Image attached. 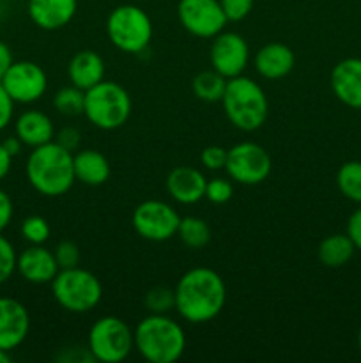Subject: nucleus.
Wrapping results in <instances>:
<instances>
[{
  "label": "nucleus",
  "instance_id": "27",
  "mask_svg": "<svg viewBox=\"0 0 361 363\" xmlns=\"http://www.w3.org/2000/svg\"><path fill=\"white\" fill-rule=\"evenodd\" d=\"M85 105V91L74 87L73 84L59 89L53 96V106L60 116L66 117H78L84 116Z\"/></svg>",
  "mask_w": 361,
  "mask_h": 363
},
{
  "label": "nucleus",
  "instance_id": "19",
  "mask_svg": "<svg viewBox=\"0 0 361 363\" xmlns=\"http://www.w3.org/2000/svg\"><path fill=\"white\" fill-rule=\"evenodd\" d=\"M255 69L265 80H282L296 66L294 52L283 43H269L255 53Z\"/></svg>",
  "mask_w": 361,
  "mask_h": 363
},
{
  "label": "nucleus",
  "instance_id": "4",
  "mask_svg": "<svg viewBox=\"0 0 361 363\" xmlns=\"http://www.w3.org/2000/svg\"><path fill=\"white\" fill-rule=\"evenodd\" d=\"M222 103L227 119L241 131L250 133L264 126L268 121L269 101L264 89L243 74L227 80Z\"/></svg>",
  "mask_w": 361,
  "mask_h": 363
},
{
  "label": "nucleus",
  "instance_id": "31",
  "mask_svg": "<svg viewBox=\"0 0 361 363\" xmlns=\"http://www.w3.org/2000/svg\"><path fill=\"white\" fill-rule=\"evenodd\" d=\"M53 254H55L57 264H59L60 269H69L80 266L81 252L80 248H78V245L73 243V241H60L55 247V250H53Z\"/></svg>",
  "mask_w": 361,
  "mask_h": 363
},
{
  "label": "nucleus",
  "instance_id": "2",
  "mask_svg": "<svg viewBox=\"0 0 361 363\" xmlns=\"http://www.w3.org/2000/svg\"><path fill=\"white\" fill-rule=\"evenodd\" d=\"M25 174L38 194L45 197H62L76 181L73 152L64 149L55 140L34 147L27 158Z\"/></svg>",
  "mask_w": 361,
  "mask_h": 363
},
{
  "label": "nucleus",
  "instance_id": "13",
  "mask_svg": "<svg viewBox=\"0 0 361 363\" xmlns=\"http://www.w3.org/2000/svg\"><path fill=\"white\" fill-rule=\"evenodd\" d=\"M209 60L212 69L218 71L227 80L239 77L250 62V48L246 39L237 32H219L212 38Z\"/></svg>",
  "mask_w": 361,
  "mask_h": 363
},
{
  "label": "nucleus",
  "instance_id": "20",
  "mask_svg": "<svg viewBox=\"0 0 361 363\" xmlns=\"http://www.w3.org/2000/svg\"><path fill=\"white\" fill-rule=\"evenodd\" d=\"M105 60L92 50L76 52L67 64V78L81 91H88L105 80Z\"/></svg>",
  "mask_w": 361,
  "mask_h": 363
},
{
  "label": "nucleus",
  "instance_id": "6",
  "mask_svg": "<svg viewBox=\"0 0 361 363\" xmlns=\"http://www.w3.org/2000/svg\"><path fill=\"white\" fill-rule=\"evenodd\" d=\"M52 294L59 307L71 314H87L94 311L103 298V286L88 269H60L52 280Z\"/></svg>",
  "mask_w": 361,
  "mask_h": 363
},
{
  "label": "nucleus",
  "instance_id": "37",
  "mask_svg": "<svg viewBox=\"0 0 361 363\" xmlns=\"http://www.w3.org/2000/svg\"><path fill=\"white\" fill-rule=\"evenodd\" d=\"M347 236L354 243L356 250L361 252V206L347 220Z\"/></svg>",
  "mask_w": 361,
  "mask_h": 363
},
{
  "label": "nucleus",
  "instance_id": "30",
  "mask_svg": "<svg viewBox=\"0 0 361 363\" xmlns=\"http://www.w3.org/2000/svg\"><path fill=\"white\" fill-rule=\"evenodd\" d=\"M18 254L13 243L0 233V286L6 284L16 272Z\"/></svg>",
  "mask_w": 361,
  "mask_h": 363
},
{
  "label": "nucleus",
  "instance_id": "11",
  "mask_svg": "<svg viewBox=\"0 0 361 363\" xmlns=\"http://www.w3.org/2000/svg\"><path fill=\"white\" fill-rule=\"evenodd\" d=\"M177 18L184 30L200 39H212L229 23L219 0H179Z\"/></svg>",
  "mask_w": 361,
  "mask_h": 363
},
{
  "label": "nucleus",
  "instance_id": "7",
  "mask_svg": "<svg viewBox=\"0 0 361 363\" xmlns=\"http://www.w3.org/2000/svg\"><path fill=\"white\" fill-rule=\"evenodd\" d=\"M106 35L117 50L137 55L151 45L152 21L142 7L134 4H122L108 14Z\"/></svg>",
  "mask_w": 361,
  "mask_h": 363
},
{
  "label": "nucleus",
  "instance_id": "1",
  "mask_svg": "<svg viewBox=\"0 0 361 363\" xmlns=\"http://www.w3.org/2000/svg\"><path fill=\"white\" fill-rule=\"evenodd\" d=\"M176 311L191 325H205L222 314L227 303V286L218 272L197 266L177 282Z\"/></svg>",
  "mask_w": 361,
  "mask_h": 363
},
{
  "label": "nucleus",
  "instance_id": "24",
  "mask_svg": "<svg viewBox=\"0 0 361 363\" xmlns=\"http://www.w3.org/2000/svg\"><path fill=\"white\" fill-rule=\"evenodd\" d=\"M225 87L227 78L222 77V74L214 69L200 71L198 74H195L193 82H191L193 94L205 103L222 101Z\"/></svg>",
  "mask_w": 361,
  "mask_h": 363
},
{
  "label": "nucleus",
  "instance_id": "32",
  "mask_svg": "<svg viewBox=\"0 0 361 363\" xmlns=\"http://www.w3.org/2000/svg\"><path fill=\"white\" fill-rule=\"evenodd\" d=\"M234 195V184L229 179H223V177H214V179H209L205 184V195L204 199H207L212 204H225L232 199Z\"/></svg>",
  "mask_w": 361,
  "mask_h": 363
},
{
  "label": "nucleus",
  "instance_id": "26",
  "mask_svg": "<svg viewBox=\"0 0 361 363\" xmlns=\"http://www.w3.org/2000/svg\"><path fill=\"white\" fill-rule=\"evenodd\" d=\"M336 186L340 194L354 204L361 206V162H345L336 172Z\"/></svg>",
  "mask_w": 361,
  "mask_h": 363
},
{
  "label": "nucleus",
  "instance_id": "21",
  "mask_svg": "<svg viewBox=\"0 0 361 363\" xmlns=\"http://www.w3.org/2000/svg\"><path fill=\"white\" fill-rule=\"evenodd\" d=\"M14 131L16 137L28 147H39L55 137V128H53L52 119L41 110H27L21 113L14 123Z\"/></svg>",
  "mask_w": 361,
  "mask_h": 363
},
{
  "label": "nucleus",
  "instance_id": "35",
  "mask_svg": "<svg viewBox=\"0 0 361 363\" xmlns=\"http://www.w3.org/2000/svg\"><path fill=\"white\" fill-rule=\"evenodd\" d=\"M55 142L74 155L81 145V133L76 130V128H71V126L62 128V130L55 135Z\"/></svg>",
  "mask_w": 361,
  "mask_h": 363
},
{
  "label": "nucleus",
  "instance_id": "5",
  "mask_svg": "<svg viewBox=\"0 0 361 363\" xmlns=\"http://www.w3.org/2000/svg\"><path fill=\"white\" fill-rule=\"evenodd\" d=\"M131 108L130 92L117 82L103 80L85 91L84 116L98 130L113 131L122 128L130 121Z\"/></svg>",
  "mask_w": 361,
  "mask_h": 363
},
{
  "label": "nucleus",
  "instance_id": "43",
  "mask_svg": "<svg viewBox=\"0 0 361 363\" xmlns=\"http://www.w3.org/2000/svg\"><path fill=\"white\" fill-rule=\"evenodd\" d=\"M357 347H360V351H361V328H360V332H357Z\"/></svg>",
  "mask_w": 361,
  "mask_h": 363
},
{
  "label": "nucleus",
  "instance_id": "34",
  "mask_svg": "<svg viewBox=\"0 0 361 363\" xmlns=\"http://www.w3.org/2000/svg\"><path fill=\"white\" fill-rule=\"evenodd\" d=\"M227 152L229 149L222 145H207L200 155V163L207 170H223L227 163Z\"/></svg>",
  "mask_w": 361,
  "mask_h": 363
},
{
  "label": "nucleus",
  "instance_id": "9",
  "mask_svg": "<svg viewBox=\"0 0 361 363\" xmlns=\"http://www.w3.org/2000/svg\"><path fill=\"white\" fill-rule=\"evenodd\" d=\"M273 169L269 152L255 142H239L227 152L225 172L234 183L255 186L264 183Z\"/></svg>",
  "mask_w": 361,
  "mask_h": 363
},
{
  "label": "nucleus",
  "instance_id": "3",
  "mask_svg": "<svg viewBox=\"0 0 361 363\" xmlns=\"http://www.w3.org/2000/svg\"><path fill=\"white\" fill-rule=\"evenodd\" d=\"M133 335L134 350L149 363H176L186 351L184 328L166 314H149Z\"/></svg>",
  "mask_w": 361,
  "mask_h": 363
},
{
  "label": "nucleus",
  "instance_id": "16",
  "mask_svg": "<svg viewBox=\"0 0 361 363\" xmlns=\"http://www.w3.org/2000/svg\"><path fill=\"white\" fill-rule=\"evenodd\" d=\"M16 272L27 282L45 286V284H52L60 268L52 250L45 248L42 245H30L18 255Z\"/></svg>",
  "mask_w": 361,
  "mask_h": 363
},
{
  "label": "nucleus",
  "instance_id": "18",
  "mask_svg": "<svg viewBox=\"0 0 361 363\" xmlns=\"http://www.w3.org/2000/svg\"><path fill=\"white\" fill-rule=\"evenodd\" d=\"M78 9V0H28V16L42 30H59L71 23Z\"/></svg>",
  "mask_w": 361,
  "mask_h": 363
},
{
  "label": "nucleus",
  "instance_id": "38",
  "mask_svg": "<svg viewBox=\"0 0 361 363\" xmlns=\"http://www.w3.org/2000/svg\"><path fill=\"white\" fill-rule=\"evenodd\" d=\"M13 215H14L13 201H11L9 194L0 188V233H4V230L9 227L11 220H13Z\"/></svg>",
  "mask_w": 361,
  "mask_h": 363
},
{
  "label": "nucleus",
  "instance_id": "40",
  "mask_svg": "<svg viewBox=\"0 0 361 363\" xmlns=\"http://www.w3.org/2000/svg\"><path fill=\"white\" fill-rule=\"evenodd\" d=\"M11 163H13V156L6 151V147H4L2 142H0V181L9 174Z\"/></svg>",
  "mask_w": 361,
  "mask_h": 363
},
{
  "label": "nucleus",
  "instance_id": "10",
  "mask_svg": "<svg viewBox=\"0 0 361 363\" xmlns=\"http://www.w3.org/2000/svg\"><path fill=\"white\" fill-rule=\"evenodd\" d=\"M180 215L176 208L165 201L151 199L144 201L134 208L131 216V225L134 233L152 243H163L177 236Z\"/></svg>",
  "mask_w": 361,
  "mask_h": 363
},
{
  "label": "nucleus",
  "instance_id": "17",
  "mask_svg": "<svg viewBox=\"0 0 361 363\" xmlns=\"http://www.w3.org/2000/svg\"><path fill=\"white\" fill-rule=\"evenodd\" d=\"M165 184L166 191H168V195L173 201L184 206H191L204 199L207 179L195 167L180 165L170 170Z\"/></svg>",
  "mask_w": 361,
  "mask_h": 363
},
{
  "label": "nucleus",
  "instance_id": "14",
  "mask_svg": "<svg viewBox=\"0 0 361 363\" xmlns=\"http://www.w3.org/2000/svg\"><path fill=\"white\" fill-rule=\"evenodd\" d=\"M30 332V314L21 301L0 296V350L14 351Z\"/></svg>",
  "mask_w": 361,
  "mask_h": 363
},
{
  "label": "nucleus",
  "instance_id": "23",
  "mask_svg": "<svg viewBox=\"0 0 361 363\" xmlns=\"http://www.w3.org/2000/svg\"><path fill=\"white\" fill-rule=\"evenodd\" d=\"M356 247L345 234H329L328 238L321 241L317 248V257L322 266L326 268H342L350 259L354 257Z\"/></svg>",
  "mask_w": 361,
  "mask_h": 363
},
{
  "label": "nucleus",
  "instance_id": "33",
  "mask_svg": "<svg viewBox=\"0 0 361 363\" xmlns=\"http://www.w3.org/2000/svg\"><path fill=\"white\" fill-rule=\"evenodd\" d=\"M255 0H219L229 21H243L253 9Z\"/></svg>",
  "mask_w": 361,
  "mask_h": 363
},
{
  "label": "nucleus",
  "instance_id": "22",
  "mask_svg": "<svg viewBox=\"0 0 361 363\" xmlns=\"http://www.w3.org/2000/svg\"><path fill=\"white\" fill-rule=\"evenodd\" d=\"M74 177L87 186H101L110 179V162L96 149H78L73 155Z\"/></svg>",
  "mask_w": 361,
  "mask_h": 363
},
{
  "label": "nucleus",
  "instance_id": "39",
  "mask_svg": "<svg viewBox=\"0 0 361 363\" xmlns=\"http://www.w3.org/2000/svg\"><path fill=\"white\" fill-rule=\"evenodd\" d=\"M14 59H13V52H11L9 46L6 43L0 41V80L4 78V74L7 73L11 66H13Z\"/></svg>",
  "mask_w": 361,
  "mask_h": 363
},
{
  "label": "nucleus",
  "instance_id": "42",
  "mask_svg": "<svg viewBox=\"0 0 361 363\" xmlns=\"http://www.w3.org/2000/svg\"><path fill=\"white\" fill-rule=\"evenodd\" d=\"M11 362V354L7 351L0 350V363H9Z\"/></svg>",
  "mask_w": 361,
  "mask_h": 363
},
{
  "label": "nucleus",
  "instance_id": "36",
  "mask_svg": "<svg viewBox=\"0 0 361 363\" xmlns=\"http://www.w3.org/2000/svg\"><path fill=\"white\" fill-rule=\"evenodd\" d=\"M14 116V101L7 91L4 89V85L0 84V131L6 130L11 124Z\"/></svg>",
  "mask_w": 361,
  "mask_h": 363
},
{
  "label": "nucleus",
  "instance_id": "41",
  "mask_svg": "<svg viewBox=\"0 0 361 363\" xmlns=\"http://www.w3.org/2000/svg\"><path fill=\"white\" fill-rule=\"evenodd\" d=\"M2 145L4 147H6V151L9 152L11 156H16V155H20V151H21V147H23V142L20 140V138L16 137V135H14V137H7L6 140L2 142Z\"/></svg>",
  "mask_w": 361,
  "mask_h": 363
},
{
  "label": "nucleus",
  "instance_id": "15",
  "mask_svg": "<svg viewBox=\"0 0 361 363\" xmlns=\"http://www.w3.org/2000/svg\"><path fill=\"white\" fill-rule=\"evenodd\" d=\"M329 85L340 103L361 110V59L349 57L336 64L329 74Z\"/></svg>",
  "mask_w": 361,
  "mask_h": 363
},
{
  "label": "nucleus",
  "instance_id": "29",
  "mask_svg": "<svg viewBox=\"0 0 361 363\" xmlns=\"http://www.w3.org/2000/svg\"><path fill=\"white\" fill-rule=\"evenodd\" d=\"M50 234H52V229H50L48 220L39 215L28 216L21 223V236L30 245H45L50 240Z\"/></svg>",
  "mask_w": 361,
  "mask_h": 363
},
{
  "label": "nucleus",
  "instance_id": "12",
  "mask_svg": "<svg viewBox=\"0 0 361 363\" xmlns=\"http://www.w3.org/2000/svg\"><path fill=\"white\" fill-rule=\"evenodd\" d=\"M14 103L30 105L39 101L48 89V77L39 64L32 60H18L0 80Z\"/></svg>",
  "mask_w": 361,
  "mask_h": 363
},
{
  "label": "nucleus",
  "instance_id": "8",
  "mask_svg": "<svg viewBox=\"0 0 361 363\" xmlns=\"http://www.w3.org/2000/svg\"><path fill=\"white\" fill-rule=\"evenodd\" d=\"M134 350L133 330L117 315L99 318L87 335V351L92 360L120 363Z\"/></svg>",
  "mask_w": 361,
  "mask_h": 363
},
{
  "label": "nucleus",
  "instance_id": "25",
  "mask_svg": "<svg viewBox=\"0 0 361 363\" xmlns=\"http://www.w3.org/2000/svg\"><path fill=\"white\" fill-rule=\"evenodd\" d=\"M177 236L183 241L184 247L191 248V250H200V248L207 247L209 241H211V227L207 225L204 218L184 216V218H180Z\"/></svg>",
  "mask_w": 361,
  "mask_h": 363
},
{
  "label": "nucleus",
  "instance_id": "28",
  "mask_svg": "<svg viewBox=\"0 0 361 363\" xmlns=\"http://www.w3.org/2000/svg\"><path fill=\"white\" fill-rule=\"evenodd\" d=\"M144 303L149 314H168L170 311H176V293L166 286H156L147 291Z\"/></svg>",
  "mask_w": 361,
  "mask_h": 363
}]
</instances>
